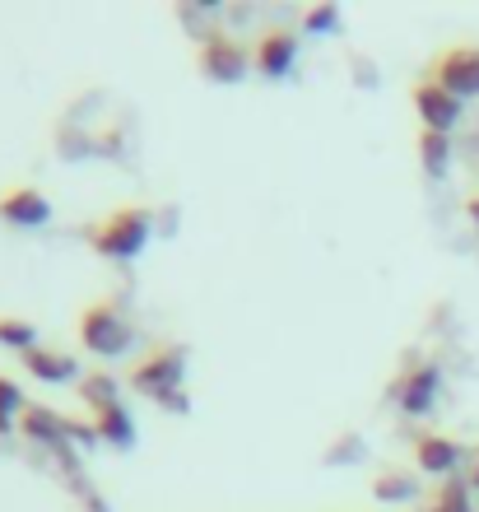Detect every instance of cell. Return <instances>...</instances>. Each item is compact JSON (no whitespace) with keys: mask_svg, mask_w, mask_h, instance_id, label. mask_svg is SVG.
Instances as JSON below:
<instances>
[{"mask_svg":"<svg viewBox=\"0 0 479 512\" xmlns=\"http://www.w3.org/2000/svg\"><path fill=\"white\" fill-rule=\"evenodd\" d=\"M149 233H154V210L145 205H121L112 210L107 219H98L94 229H89V247L107 261H131V256L145 252Z\"/></svg>","mask_w":479,"mask_h":512,"instance_id":"1","label":"cell"},{"mask_svg":"<svg viewBox=\"0 0 479 512\" xmlns=\"http://www.w3.org/2000/svg\"><path fill=\"white\" fill-rule=\"evenodd\" d=\"M182 378H187V345H154V350L131 368V387L135 391H145L149 401L177 405V410L187 405L182 396H177Z\"/></svg>","mask_w":479,"mask_h":512,"instance_id":"2","label":"cell"},{"mask_svg":"<svg viewBox=\"0 0 479 512\" xmlns=\"http://www.w3.org/2000/svg\"><path fill=\"white\" fill-rule=\"evenodd\" d=\"M80 345L94 350L98 359H117V354H126L135 345V331H131V322L121 317L117 303L98 298V303H89V308L80 312Z\"/></svg>","mask_w":479,"mask_h":512,"instance_id":"3","label":"cell"},{"mask_svg":"<svg viewBox=\"0 0 479 512\" xmlns=\"http://www.w3.org/2000/svg\"><path fill=\"white\" fill-rule=\"evenodd\" d=\"M196 61H200V70H205L210 80L233 84V80H242V75H247V66H252V52H247V42L224 38V33H210V38H200Z\"/></svg>","mask_w":479,"mask_h":512,"instance_id":"4","label":"cell"},{"mask_svg":"<svg viewBox=\"0 0 479 512\" xmlns=\"http://www.w3.org/2000/svg\"><path fill=\"white\" fill-rule=\"evenodd\" d=\"M428 80L442 84L447 94H456L461 103L479 94V47H447V52L433 61Z\"/></svg>","mask_w":479,"mask_h":512,"instance_id":"5","label":"cell"},{"mask_svg":"<svg viewBox=\"0 0 479 512\" xmlns=\"http://www.w3.org/2000/svg\"><path fill=\"white\" fill-rule=\"evenodd\" d=\"M414 108H419L424 131H438V135H452L456 126H461V117H466V103H461L456 94H447V89L433 84V80L414 84Z\"/></svg>","mask_w":479,"mask_h":512,"instance_id":"6","label":"cell"},{"mask_svg":"<svg viewBox=\"0 0 479 512\" xmlns=\"http://www.w3.org/2000/svg\"><path fill=\"white\" fill-rule=\"evenodd\" d=\"M0 219L14 229H38L52 219V201L38 187H5L0 191Z\"/></svg>","mask_w":479,"mask_h":512,"instance_id":"7","label":"cell"},{"mask_svg":"<svg viewBox=\"0 0 479 512\" xmlns=\"http://www.w3.org/2000/svg\"><path fill=\"white\" fill-rule=\"evenodd\" d=\"M438 387H442V378H438V368H433V364L410 368V373L396 382L400 410H405V415H428V410H433V401H438Z\"/></svg>","mask_w":479,"mask_h":512,"instance_id":"8","label":"cell"},{"mask_svg":"<svg viewBox=\"0 0 479 512\" xmlns=\"http://www.w3.org/2000/svg\"><path fill=\"white\" fill-rule=\"evenodd\" d=\"M293 61H298V38H293L289 28H275V33H266V38L256 42L252 52V66L266 75V80H280V75H289Z\"/></svg>","mask_w":479,"mask_h":512,"instance_id":"9","label":"cell"},{"mask_svg":"<svg viewBox=\"0 0 479 512\" xmlns=\"http://www.w3.org/2000/svg\"><path fill=\"white\" fill-rule=\"evenodd\" d=\"M461 457H466V447L442 438V433H419V443H414V466L424 475H452Z\"/></svg>","mask_w":479,"mask_h":512,"instance_id":"10","label":"cell"},{"mask_svg":"<svg viewBox=\"0 0 479 512\" xmlns=\"http://www.w3.org/2000/svg\"><path fill=\"white\" fill-rule=\"evenodd\" d=\"M66 424L70 419L61 410H47V405H28L24 419H19V433H28L33 443H52L56 452H66Z\"/></svg>","mask_w":479,"mask_h":512,"instance_id":"11","label":"cell"},{"mask_svg":"<svg viewBox=\"0 0 479 512\" xmlns=\"http://www.w3.org/2000/svg\"><path fill=\"white\" fill-rule=\"evenodd\" d=\"M24 368L33 373V378H42V382H75V378H80V364H75V354L47 350V345H38L33 354H24Z\"/></svg>","mask_w":479,"mask_h":512,"instance_id":"12","label":"cell"},{"mask_svg":"<svg viewBox=\"0 0 479 512\" xmlns=\"http://www.w3.org/2000/svg\"><path fill=\"white\" fill-rule=\"evenodd\" d=\"M94 429L103 443L112 447H131L135 443V424H131V410L126 405H107V410H94Z\"/></svg>","mask_w":479,"mask_h":512,"instance_id":"13","label":"cell"},{"mask_svg":"<svg viewBox=\"0 0 479 512\" xmlns=\"http://www.w3.org/2000/svg\"><path fill=\"white\" fill-rule=\"evenodd\" d=\"M419 159H424V173L428 177H442V173H447V163H452V135L419 131Z\"/></svg>","mask_w":479,"mask_h":512,"instance_id":"14","label":"cell"},{"mask_svg":"<svg viewBox=\"0 0 479 512\" xmlns=\"http://www.w3.org/2000/svg\"><path fill=\"white\" fill-rule=\"evenodd\" d=\"M80 401L89 405V410H107V405H117L121 396H117V378H112V373H103V368H98V373H84L80 378Z\"/></svg>","mask_w":479,"mask_h":512,"instance_id":"15","label":"cell"},{"mask_svg":"<svg viewBox=\"0 0 479 512\" xmlns=\"http://www.w3.org/2000/svg\"><path fill=\"white\" fill-rule=\"evenodd\" d=\"M414 494H419V475H410V471L377 475V499L382 503H400V499H414Z\"/></svg>","mask_w":479,"mask_h":512,"instance_id":"16","label":"cell"},{"mask_svg":"<svg viewBox=\"0 0 479 512\" xmlns=\"http://www.w3.org/2000/svg\"><path fill=\"white\" fill-rule=\"evenodd\" d=\"M0 345L33 354V350H38V326L24 322V317H0Z\"/></svg>","mask_w":479,"mask_h":512,"instance_id":"17","label":"cell"},{"mask_svg":"<svg viewBox=\"0 0 479 512\" xmlns=\"http://www.w3.org/2000/svg\"><path fill=\"white\" fill-rule=\"evenodd\" d=\"M24 396H19V387H14L5 373H0V433H10L19 429V419H24Z\"/></svg>","mask_w":479,"mask_h":512,"instance_id":"18","label":"cell"},{"mask_svg":"<svg viewBox=\"0 0 479 512\" xmlns=\"http://www.w3.org/2000/svg\"><path fill=\"white\" fill-rule=\"evenodd\" d=\"M335 24H340V14H335V5H321V10H312V14L303 19L307 33H326V28H335Z\"/></svg>","mask_w":479,"mask_h":512,"instance_id":"19","label":"cell"},{"mask_svg":"<svg viewBox=\"0 0 479 512\" xmlns=\"http://www.w3.org/2000/svg\"><path fill=\"white\" fill-rule=\"evenodd\" d=\"M466 215H470V219H475V224H479V196H470V201H466Z\"/></svg>","mask_w":479,"mask_h":512,"instance_id":"20","label":"cell"},{"mask_svg":"<svg viewBox=\"0 0 479 512\" xmlns=\"http://www.w3.org/2000/svg\"><path fill=\"white\" fill-rule=\"evenodd\" d=\"M470 489H479V466H475V480H470Z\"/></svg>","mask_w":479,"mask_h":512,"instance_id":"21","label":"cell"}]
</instances>
